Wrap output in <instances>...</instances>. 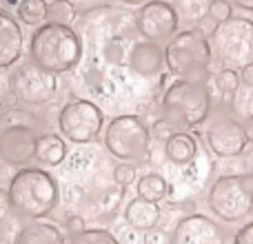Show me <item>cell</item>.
Returning <instances> with one entry per match:
<instances>
[{
  "label": "cell",
  "instance_id": "6da1fadb",
  "mask_svg": "<svg viewBox=\"0 0 253 244\" xmlns=\"http://www.w3.org/2000/svg\"><path fill=\"white\" fill-rule=\"evenodd\" d=\"M135 34V16L109 4L89 9L80 18V38L89 47V65H126Z\"/></svg>",
  "mask_w": 253,
  "mask_h": 244
},
{
  "label": "cell",
  "instance_id": "7a4b0ae2",
  "mask_svg": "<svg viewBox=\"0 0 253 244\" xmlns=\"http://www.w3.org/2000/svg\"><path fill=\"white\" fill-rule=\"evenodd\" d=\"M29 60L53 76L74 71L83 60V38L69 25L42 22L31 34Z\"/></svg>",
  "mask_w": 253,
  "mask_h": 244
},
{
  "label": "cell",
  "instance_id": "3957f363",
  "mask_svg": "<svg viewBox=\"0 0 253 244\" xmlns=\"http://www.w3.org/2000/svg\"><path fill=\"white\" fill-rule=\"evenodd\" d=\"M7 196L13 213L27 220L47 218L60 204V187L56 178L40 166L16 171L7 187Z\"/></svg>",
  "mask_w": 253,
  "mask_h": 244
},
{
  "label": "cell",
  "instance_id": "277c9868",
  "mask_svg": "<svg viewBox=\"0 0 253 244\" xmlns=\"http://www.w3.org/2000/svg\"><path fill=\"white\" fill-rule=\"evenodd\" d=\"M162 120L171 122L175 129H193L211 116L213 98L207 80L178 78L167 87L162 96Z\"/></svg>",
  "mask_w": 253,
  "mask_h": 244
},
{
  "label": "cell",
  "instance_id": "5b68a950",
  "mask_svg": "<svg viewBox=\"0 0 253 244\" xmlns=\"http://www.w3.org/2000/svg\"><path fill=\"white\" fill-rule=\"evenodd\" d=\"M213 49L200 29H182L167 42L165 47V67L169 74L189 80H207Z\"/></svg>",
  "mask_w": 253,
  "mask_h": 244
},
{
  "label": "cell",
  "instance_id": "8992f818",
  "mask_svg": "<svg viewBox=\"0 0 253 244\" xmlns=\"http://www.w3.org/2000/svg\"><path fill=\"white\" fill-rule=\"evenodd\" d=\"M107 151L123 162H147L151 153V131L140 116L123 114L109 120L102 135Z\"/></svg>",
  "mask_w": 253,
  "mask_h": 244
},
{
  "label": "cell",
  "instance_id": "52a82bcc",
  "mask_svg": "<svg viewBox=\"0 0 253 244\" xmlns=\"http://www.w3.org/2000/svg\"><path fill=\"white\" fill-rule=\"evenodd\" d=\"M211 49L220 65L227 69H245L253 65V20L245 16H233L231 20L215 27L211 36Z\"/></svg>",
  "mask_w": 253,
  "mask_h": 244
},
{
  "label": "cell",
  "instance_id": "ba28073f",
  "mask_svg": "<svg viewBox=\"0 0 253 244\" xmlns=\"http://www.w3.org/2000/svg\"><path fill=\"white\" fill-rule=\"evenodd\" d=\"M211 213L227 224H238L253 213V193H249L240 182L238 175H220L209 189L207 196Z\"/></svg>",
  "mask_w": 253,
  "mask_h": 244
},
{
  "label": "cell",
  "instance_id": "9c48e42d",
  "mask_svg": "<svg viewBox=\"0 0 253 244\" xmlns=\"http://www.w3.org/2000/svg\"><path fill=\"white\" fill-rule=\"evenodd\" d=\"M58 129L74 144H89L98 140L105 129V114L91 100H69L58 114Z\"/></svg>",
  "mask_w": 253,
  "mask_h": 244
},
{
  "label": "cell",
  "instance_id": "30bf717a",
  "mask_svg": "<svg viewBox=\"0 0 253 244\" xmlns=\"http://www.w3.org/2000/svg\"><path fill=\"white\" fill-rule=\"evenodd\" d=\"M9 89L22 105H44L58 91V78L34 62H20L9 76Z\"/></svg>",
  "mask_w": 253,
  "mask_h": 244
},
{
  "label": "cell",
  "instance_id": "8fae6325",
  "mask_svg": "<svg viewBox=\"0 0 253 244\" xmlns=\"http://www.w3.org/2000/svg\"><path fill=\"white\" fill-rule=\"evenodd\" d=\"M180 29L178 16L167 0H149L135 13V31L149 42H169Z\"/></svg>",
  "mask_w": 253,
  "mask_h": 244
},
{
  "label": "cell",
  "instance_id": "7c38bea8",
  "mask_svg": "<svg viewBox=\"0 0 253 244\" xmlns=\"http://www.w3.org/2000/svg\"><path fill=\"white\" fill-rule=\"evenodd\" d=\"M205 140L218 158H240L249 144L245 126L233 116H218L211 120L205 129Z\"/></svg>",
  "mask_w": 253,
  "mask_h": 244
},
{
  "label": "cell",
  "instance_id": "4fadbf2b",
  "mask_svg": "<svg viewBox=\"0 0 253 244\" xmlns=\"http://www.w3.org/2000/svg\"><path fill=\"white\" fill-rule=\"evenodd\" d=\"M227 233L215 220L202 213H189L175 222L171 244H227Z\"/></svg>",
  "mask_w": 253,
  "mask_h": 244
},
{
  "label": "cell",
  "instance_id": "5bb4252c",
  "mask_svg": "<svg viewBox=\"0 0 253 244\" xmlns=\"http://www.w3.org/2000/svg\"><path fill=\"white\" fill-rule=\"evenodd\" d=\"M38 131L34 126H9L0 131V158L9 166H27L36 158Z\"/></svg>",
  "mask_w": 253,
  "mask_h": 244
},
{
  "label": "cell",
  "instance_id": "9a60e30c",
  "mask_svg": "<svg viewBox=\"0 0 253 244\" xmlns=\"http://www.w3.org/2000/svg\"><path fill=\"white\" fill-rule=\"evenodd\" d=\"M126 67L140 78H156L165 67V51L160 44L149 40H135L126 56Z\"/></svg>",
  "mask_w": 253,
  "mask_h": 244
},
{
  "label": "cell",
  "instance_id": "2e32d148",
  "mask_svg": "<svg viewBox=\"0 0 253 244\" xmlns=\"http://www.w3.org/2000/svg\"><path fill=\"white\" fill-rule=\"evenodd\" d=\"M25 49V36L13 16L0 11V69H9L22 58Z\"/></svg>",
  "mask_w": 253,
  "mask_h": 244
},
{
  "label": "cell",
  "instance_id": "e0dca14e",
  "mask_svg": "<svg viewBox=\"0 0 253 244\" xmlns=\"http://www.w3.org/2000/svg\"><path fill=\"white\" fill-rule=\"evenodd\" d=\"M160 218L162 211L158 206V202H149L144 198H133L125 206L126 227L135 229V231H151L160 224Z\"/></svg>",
  "mask_w": 253,
  "mask_h": 244
},
{
  "label": "cell",
  "instance_id": "ac0fdd59",
  "mask_svg": "<svg viewBox=\"0 0 253 244\" xmlns=\"http://www.w3.org/2000/svg\"><path fill=\"white\" fill-rule=\"evenodd\" d=\"M165 156L169 162L184 166L196 160L198 156V140L189 131H175L169 140H165Z\"/></svg>",
  "mask_w": 253,
  "mask_h": 244
},
{
  "label": "cell",
  "instance_id": "d6986e66",
  "mask_svg": "<svg viewBox=\"0 0 253 244\" xmlns=\"http://www.w3.org/2000/svg\"><path fill=\"white\" fill-rule=\"evenodd\" d=\"M13 244H67V240H65V233L56 224H47L36 220L31 224H25L13 236Z\"/></svg>",
  "mask_w": 253,
  "mask_h": 244
},
{
  "label": "cell",
  "instance_id": "ffe728a7",
  "mask_svg": "<svg viewBox=\"0 0 253 244\" xmlns=\"http://www.w3.org/2000/svg\"><path fill=\"white\" fill-rule=\"evenodd\" d=\"M36 158L47 166H58L67 158V144L60 135L56 133H42L36 142Z\"/></svg>",
  "mask_w": 253,
  "mask_h": 244
},
{
  "label": "cell",
  "instance_id": "44dd1931",
  "mask_svg": "<svg viewBox=\"0 0 253 244\" xmlns=\"http://www.w3.org/2000/svg\"><path fill=\"white\" fill-rule=\"evenodd\" d=\"M173 7L180 25H198L209 16V7L213 0H167Z\"/></svg>",
  "mask_w": 253,
  "mask_h": 244
},
{
  "label": "cell",
  "instance_id": "7402d4cb",
  "mask_svg": "<svg viewBox=\"0 0 253 244\" xmlns=\"http://www.w3.org/2000/svg\"><path fill=\"white\" fill-rule=\"evenodd\" d=\"M138 198H144L149 202H160L167 198V191H169V184L162 178L160 173H147L138 180Z\"/></svg>",
  "mask_w": 253,
  "mask_h": 244
},
{
  "label": "cell",
  "instance_id": "603a6c76",
  "mask_svg": "<svg viewBox=\"0 0 253 244\" xmlns=\"http://www.w3.org/2000/svg\"><path fill=\"white\" fill-rule=\"evenodd\" d=\"M18 16L25 25L31 27H40V22L47 20V11H49V4L47 0H20V4L16 7Z\"/></svg>",
  "mask_w": 253,
  "mask_h": 244
},
{
  "label": "cell",
  "instance_id": "cb8c5ba5",
  "mask_svg": "<svg viewBox=\"0 0 253 244\" xmlns=\"http://www.w3.org/2000/svg\"><path fill=\"white\" fill-rule=\"evenodd\" d=\"M38 124L40 120L25 109H7L0 114V131L9 129V126H34L36 129Z\"/></svg>",
  "mask_w": 253,
  "mask_h": 244
},
{
  "label": "cell",
  "instance_id": "d4e9b609",
  "mask_svg": "<svg viewBox=\"0 0 253 244\" xmlns=\"http://www.w3.org/2000/svg\"><path fill=\"white\" fill-rule=\"evenodd\" d=\"M76 7L71 0H53L49 4V11H47V18L49 22H58V25H69L76 20Z\"/></svg>",
  "mask_w": 253,
  "mask_h": 244
},
{
  "label": "cell",
  "instance_id": "484cf974",
  "mask_svg": "<svg viewBox=\"0 0 253 244\" xmlns=\"http://www.w3.org/2000/svg\"><path fill=\"white\" fill-rule=\"evenodd\" d=\"M67 244H120V242L107 229H87L80 236H74Z\"/></svg>",
  "mask_w": 253,
  "mask_h": 244
},
{
  "label": "cell",
  "instance_id": "4316f807",
  "mask_svg": "<svg viewBox=\"0 0 253 244\" xmlns=\"http://www.w3.org/2000/svg\"><path fill=\"white\" fill-rule=\"evenodd\" d=\"M242 80H240V74H238L236 69H220L218 76H215V87H218V91L222 93V96H233V93H238V89H240Z\"/></svg>",
  "mask_w": 253,
  "mask_h": 244
},
{
  "label": "cell",
  "instance_id": "83f0119b",
  "mask_svg": "<svg viewBox=\"0 0 253 244\" xmlns=\"http://www.w3.org/2000/svg\"><path fill=\"white\" fill-rule=\"evenodd\" d=\"M123 198H125V189L116 184V187L107 189V191L102 193V196H100V202H98V206H100L102 211H109V213H114V211L120 206Z\"/></svg>",
  "mask_w": 253,
  "mask_h": 244
},
{
  "label": "cell",
  "instance_id": "f1b7e54d",
  "mask_svg": "<svg viewBox=\"0 0 253 244\" xmlns=\"http://www.w3.org/2000/svg\"><path fill=\"white\" fill-rule=\"evenodd\" d=\"M135 175H138V169L131 162H120V164L114 166V182L118 187H129L131 182H135Z\"/></svg>",
  "mask_w": 253,
  "mask_h": 244
},
{
  "label": "cell",
  "instance_id": "f546056e",
  "mask_svg": "<svg viewBox=\"0 0 253 244\" xmlns=\"http://www.w3.org/2000/svg\"><path fill=\"white\" fill-rule=\"evenodd\" d=\"M209 18L211 20H215L218 25H222V22L231 20L233 18V7L229 0H213L209 7Z\"/></svg>",
  "mask_w": 253,
  "mask_h": 244
},
{
  "label": "cell",
  "instance_id": "4dcf8cb0",
  "mask_svg": "<svg viewBox=\"0 0 253 244\" xmlns=\"http://www.w3.org/2000/svg\"><path fill=\"white\" fill-rule=\"evenodd\" d=\"M149 131H151V138H158V140H169L171 135H173L178 129H175V126L171 124V122H167V120H158L156 124H153Z\"/></svg>",
  "mask_w": 253,
  "mask_h": 244
},
{
  "label": "cell",
  "instance_id": "1f68e13d",
  "mask_svg": "<svg viewBox=\"0 0 253 244\" xmlns=\"http://www.w3.org/2000/svg\"><path fill=\"white\" fill-rule=\"evenodd\" d=\"M65 229H67V233L74 238V236H80L83 231H87V222H84L83 215H76V213L67 215L65 218Z\"/></svg>",
  "mask_w": 253,
  "mask_h": 244
},
{
  "label": "cell",
  "instance_id": "d6a6232c",
  "mask_svg": "<svg viewBox=\"0 0 253 244\" xmlns=\"http://www.w3.org/2000/svg\"><path fill=\"white\" fill-rule=\"evenodd\" d=\"M142 244H171V236H167L160 229H151V231L144 233Z\"/></svg>",
  "mask_w": 253,
  "mask_h": 244
},
{
  "label": "cell",
  "instance_id": "836d02e7",
  "mask_svg": "<svg viewBox=\"0 0 253 244\" xmlns=\"http://www.w3.org/2000/svg\"><path fill=\"white\" fill-rule=\"evenodd\" d=\"M233 244H253V220L238 229V233L233 236Z\"/></svg>",
  "mask_w": 253,
  "mask_h": 244
},
{
  "label": "cell",
  "instance_id": "e575fe53",
  "mask_svg": "<svg viewBox=\"0 0 253 244\" xmlns=\"http://www.w3.org/2000/svg\"><path fill=\"white\" fill-rule=\"evenodd\" d=\"M9 213H11V202H9L7 189L0 187V222H4L9 218Z\"/></svg>",
  "mask_w": 253,
  "mask_h": 244
},
{
  "label": "cell",
  "instance_id": "d590c367",
  "mask_svg": "<svg viewBox=\"0 0 253 244\" xmlns=\"http://www.w3.org/2000/svg\"><path fill=\"white\" fill-rule=\"evenodd\" d=\"M135 233H140V231H135V229H123V233H120V238H123V242L120 244H138V242H142L140 240V236H135Z\"/></svg>",
  "mask_w": 253,
  "mask_h": 244
},
{
  "label": "cell",
  "instance_id": "8d00e7d4",
  "mask_svg": "<svg viewBox=\"0 0 253 244\" xmlns=\"http://www.w3.org/2000/svg\"><path fill=\"white\" fill-rule=\"evenodd\" d=\"M240 80L247 84V87H253V65H247L245 69L240 71Z\"/></svg>",
  "mask_w": 253,
  "mask_h": 244
},
{
  "label": "cell",
  "instance_id": "74e56055",
  "mask_svg": "<svg viewBox=\"0 0 253 244\" xmlns=\"http://www.w3.org/2000/svg\"><path fill=\"white\" fill-rule=\"evenodd\" d=\"M245 135H247V140H249V142L253 144V114H249L247 116V120H245Z\"/></svg>",
  "mask_w": 253,
  "mask_h": 244
},
{
  "label": "cell",
  "instance_id": "f35d334b",
  "mask_svg": "<svg viewBox=\"0 0 253 244\" xmlns=\"http://www.w3.org/2000/svg\"><path fill=\"white\" fill-rule=\"evenodd\" d=\"M240 182L247 191L253 193V173H249V171H247V173H240Z\"/></svg>",
  "mask_w": 253,
  "mask_h": 244
},
{
  "label": "cell",
  "instance_id": "ab89813d",
  "mask_svg": "<svg viewBox=\"0 0 253 244\" xmlns=\"http://www.w3.org/2000/svg\"><path fill=\"white\" fill-rule=\"evenodd\" d=\"M229 2H233L238 9H242V11H251L253 13V0H229Z\"/></svg>",
  "mask_w": 253,
  "mask_h": 244
},
{
  "label": "cell",
  "instance_id": "60d3db41",
  "mask_svg": "<svg viewBox=\"0 0 253 244\" xmlns=\"http://www.w3.org/2000/svg\"><path fill=\"white\" fill-rule=\"evenodd\" d=\"M0 2H2L4 11H7V9H16L18 4H20V0H0Z\"/></svg>",
  "mask_w": 253,
  "mask_h": 244
},
{
  "label": "cell",
  "instance_id": "b9f144b4",
  "mask_svg": "<svg viewBox=\"0 0 253 244\" xmlns=\"http://www.w3.org/2000/svg\"><path fill=\"white\" fill-rule=\"evenodd\" d=\"M120 2H123V4H129V7H138V4L142 7V4H147L149 0H120Z\"/></svg>",
  "mask_w": 253,
  "mask_h": 244
},
{
  "label": "cell",
  "instance_id": "7bdbcfd3",
  "mask_svg": "<svg viewBox=\"0 0 253 244\" xmlns=\"http://www.w3.org/2000/svg\"><path fill=\"white\" fill-rule=\"evenodd\" d=\"M249 173H253V153H251V158H249Z\"/></svg>",
  "mask_w": 253,
  "mask_h": 244
},
{
  "label": "cell",
  "instance_id": "ee69618b",
  "mask_svg": "<svg viewBox=\"0 0 253 244\" xmlns=\"http://www.w3.org/2000/svg\"><path fill=\"white\" fill-rule=\"evenodd\" d=\"M0 91H2V84H0Z\"/></svg>",
  "mask_w": 253,
  "mask_h": 244
}]
</instances>
